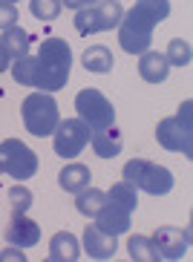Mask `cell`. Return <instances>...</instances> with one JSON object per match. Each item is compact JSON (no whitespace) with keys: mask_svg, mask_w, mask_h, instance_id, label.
<instances>
[{"mask_svg":"<svg viewBox=\"0 0 193 262\" xmlns=\"http://www.w3.org/2000/svg\"><path fill=\"white\" fill-rule=\"evenodd\" d=\"M170 15V0H136L118 24V47L127 55H141L153 47V29Z\"/></svg>","mask_w":193,"mask_h":262,"instance_id":"1","label":"cell"},{"mask_svg":"<svg viewBox=\"0 0 193 262\" xmlns=\"http://www.w3.org/2000/svg\"><path fill=\"white\" fill-rule=\"evenodd\" d=\"M38 78H35V90L40 93H58L67 86L72 70V49L61 38H47L38 49Z\"/></svg>","mask_w":193,"mask_h":262,"instance_id":"2","label":"cell"},{"mask_svg":"<svg viewBox=\"0 0 193 262\" xmlns=\"http://www.w3.org/2000/svg\"><path fill=\"white\" fill-rule=\"evenodd\" d=\"M190 110H193V104L185 101V104L179 107V116L164 118V121H159V127H156L159 144H162L164 150H170V153H182V156H187V159L193 156V116H190Z\"/></svg>","mask_w":193,"mask_h":262,"instance_id":"3","label":"cell"},{"mask_svg":"<svg viewBox=\"0 0 193 262\" xmlns=\"http://www.w3.org/2000/svg\"><path fill=\"white\" fill-rule=\"evenodd\" d=\"M124 182L133 185L136 190H144L150 196H164L173 190V173L162 164H153L147 159H133L124 164Z\"/></svg>","mask_w":193,"mask_h":262,"instance_id":"4","label":"cell"},{"mask_svg":"<svg viewBox=\"0 0 193 262\" xmlns=\"http://www.w3.org/2000/svg\"><path fill=\"white\" fill-rule=\"evenodd\" d=\"M20 116H24V124L26 130L32 136H38V139H47L52 136L61 116H58V104L49 93H29L24 98V107H20Z\"/></svg>","mask_w":193,"mask_h":262,"instance_id":"5","label":"cell"},{"mask_svg":"<svg viewBox=\"0 0 193 262\" xmlns=\"http://www.w3.org/2000/svg\"><path fill=\"white\" fill-rule=\"evenodd\" d=\"M121 17H124V9L118 0H95V3L75 12V29H78V35L110 32L121 24Z\"/></svg>","mask_w":193,"mask_h":262,"instance_id":"6","label":"cell"},{"mask_svg":"<svg viewBox=\"0 0 193 262\" xmlns=\"http://www.w3.org/2000/svg\"><path fill=\"white\" fill-rule=\"evenodd\" d=\"M75 113L81 116V121L90 127V133L107 130L116 124V107L110 104V98L101 90H81L75 95Z\"/></svg>","mask_w":193,"mask_h":262,"instance_id":"7","label":"cell"},{"mask_svg":"<svg viewBox=\"0 0 193 262\" xmlns=\"http://www.w3.org/2000/svg\"><path fill=\"white\" fill-rule=\"evenodd\" d=\"M0 156H3V170L15 182H26V179L38 173V156L32 153L20 139H6L0 144Z\"/></svg>","mask_w":193,"mask_h":262,"instance_id":"8","label":"cell"},{"mask_svg":"<svg viewBox=\"0 0 193 262\" xmlns=\"http://www.w3.org/2000/svg\"><path fill=\"white\" fill-rule=\"evenodd\" d=\"M90 144V127L81 118H67L58 121L52 133V147L61 159H78V153Z\"/></svg>","mask_w":193,"mask_h":262,"instance_id":"9","label":"cell"},{"mask_svg":"<svg viewBox=\"0 0 193 262\" xmlns=\"http://www.w3.org/2000/svg\"><path fill=\"white\" fill-rule=\"evenodd\" d=\"M150 242H153L159 259H182L190 245V233L179 231V228H159L150 236Z\"/></svg>","mask_w":193,"mask_h":262,"instance_id":"10","label":"cell"},{"mask_svg":"<svg viewBox=\"0 0 193 262\" xmlns=\"http://www.w3.org/2000/svg\"><path fill=\"white\" fill-rule=\"evenodd\" d=\"M3 236L17 248H32V245L40 242V225L26 219V213H15V210H12V219H9Z\"/></svg>","mask_w":193,"mask_h":262,"instance_id":"11","label":"cell"},{"mask_svg":"<svg viewBox=\"0 0 193 262\" xmlns=\"http://www.w3.org/2000/svg\"><path fill=\"white\" fill-rule=\"evenodd\" d=\"M84 251L90 259H113L118 251V242L113 233L101 231L98 225H87L84 228Z\"/></svg>","mask_w":193,"mask_h":262,"instance_id":"12","label":"cell"},{"mask_svg":"<svg viewBox=\"0 0 193 262\" xmlns=\"http://www.w3.org/2000/svg\"><path fill=\"white\" fill-rule=\"evenodd\" d=\"M95 225H98L101 231L113 233V236H118V233H127L130 231V210H124L121 205H116V202H104V208L95 213Z\"/></svg>","mask_w":193,"mask_h":262,"instance_id":"13","label":"cell"},{"mask_svg":"<svg viewBox=\"0 0 193 262\" xmlns=\"http://www.w3.org/2000/svg\"><path fill=\"white\" fill-rule=\"evenodd\" d=\"M139 75L144 78L147 84H162V81H167V75H170L167 58L159 55V52H153V49L141 52V58H139Z\"/></svg>","mask_w":193,"mask_h":262,"instance_id":"14","label":"cell"},{"mask_svg":"<svg viewBox=\"0 0 193 262\" xmlns=\"http://www.w3.org/2000/svg\"><path fill=\"white\" fill-rule=\"evenodd\" d=\"M81 256V245L70 231H61L49 239V262H75Z\"/></svg>","mask_w":193,"mask_h":262,"instance_id":"15","label":"cell"},{"mask_svg":"<svg viewBox=\"0 0 193 262\" xmlns=\"http://www.w3.org/2000/svg\"><path fill=\"white\" fill-rule=\"evenodd\" d=\"M90 144H93L95 156L98 159H113V156L121 153V133L116 130V124L113 127H107V130H98V133H90Z\"/></svg>","mask_w":193,"mask_h":262,"instance_id":"16","label":"cell"},{"mask_svg":"<svg viewBox=\"0 0 193 262\" xmlns=\"http://www.w3.org/2000/svg\"><path fill=\"white\" fill-rule=\"evenodd\" d=\"M29 32L20 29V26H9V29H3V35H0V47H3V52L9 55V61H17V58H24V55H29Z\"/></svg>","mask_w":193,"mask_h":262,"instance_id":"17","label":"cell"},{"mask_svg":"<svg viewBox=\"0 0 193 262\" xmlns=\"http://www.w3.org/2000/svg\"><path fill=\"white\" fill-rule=\"evenodd\" d=\"M90 179L93 176H90V167H87V164L72 162L58 173V185H61V190H67V193H78L81 187L90 185Z\"/></svg>","mask_w":193,"mask_h":262,"instance_id":"18","label":"cell"},{"mask_svg":"<svg viewBox=\"0 0 193 262\" xmlns=\"http://www.w3.org/2000/svg\"><path fill=\"white\" fill-rule=\"evenodd\" d=\"M104 202H107V193L104 190H95V187H81L75 193V210L81 216H95L101 208H104Z\"/></svg>","mask_w":193,"mask_h":262,"instance_id":"19","label":"cell"},{"mask_svg":"<svg viewBox=\"0 0 193 262\" xmlns=\"http://www.w3.org/2000/svg\"><path fill=\"white\" fill-rule=\"evenodd\" d=\"M81 61H84V67L90 72H95V75H104V72H110L113 70V52H110L107 47H87L84 49V58H81Z\"/></svg>","mask_w":193,"mask_h":262,"instance_id":"20","label":"cell"},{"mask_svg":"<svg viewBox=\"0 0 193 262\" xmlns=\"http://www.w3.org/2000/svg\"><path fill=\"white\" fill-rule=\"evenodd\" d=\"M127 251H130V259L133 262H159V254H156L150 236H141V233L130 236V239H127Z\"/></svg>","mask_w":193,"mask_h":262,"instance_id":"21","label":"cell"},{"mask_svg":"<svg viewBox=\"0 0 193 262\" xmlns=\"http://www.w3.org/2000/svg\"><path fill=\"white\" fill-rule=\"evenodd\" d=\"M12 78H15L20 86H35V78H38V61L32 55L17 58L15 67H12Z\"/></svg>","mask_w":193,"mask_h":262,"instance_id":"22","label":"cell"},{"mask_svg":"<svg viewBox=\"0 0 193 262\" xmlns=\"http://www.w3.org/2000/svg\"><path fill=\"white\" fill-rule=\"evenodd\" d=\"M107 199H110V202H116V205H121V208H124V210H130V213L139 208V196H136V187L127 185V182H118V185L110 187Z\"/></svg>","mask_w":193,"mask_h":262,"instance_id":"23","label":"cell"},{"mask_svg":"<svg viewBox=\"0 0 193 262\" xmlns=\"http://www.w3.org/2000/svg\"><path fill=\"white\" fill-rule=\"evenodd\" d=\"M61 9H63L61 0H29V12L38 20H55L61 15Z\"/></svg>","mask_w":193,"mask_h":262,"instance_id":"24","label":"cell"},{"mask_svg":"<svg viewBox=\"0 0 193 262\" xmlns=\"http://www.w3.org/2000/svg\"><path fill=\"white\" fill-rule=\"evenodd\" d=\"M167 63L170 67H187L190 63V43L187 40H182V38H176V40H170V47H167Z\"/></svg>","mask_w":193,"mask_h":262,"instance_id":"25","label":"cell"},{"mask_svg":"<svg viewBox=\"0 0 193 262\" xmlns=\"http://www.w3.org/2000/svg\"><path fill=\"white\" fill-rule=\"evenodd\" d=\"M6 199H9V208L15 210V213H26L32 208V190L24 185H15L6 193Z\"/></svg>","mask_w":193,"mask_h":262,"instance_id":"26","label":"cell"},{"mask_svg":"<svg viewBox=\"0 0 193 262\" xmlns=\"http://www.w3.org/2000/svg\"><path fill=\"white\" fill-rule=\"evenodd\" d=\"M15 24H17V6L9 3V0H0V29H9Z\"/></svg>","mask_w":193,"mask_h":262,"instance_id":"27","label":"cell"},{"mask_svg":"<svg viewBox=\"0 0 193 262\" xmlns=\"http://www.w3.org/2000/svg\"><path fill=\"white\" fill-rule=\"evenodd\" d=\"M6 259H17V262H24L26 256L20 254V248H6V251H0V262H6Z\"/></svg>","mask_w":193,"mask_h":262,"instance_id":"28","label":"cell"},{"mask_svg":"<svg viewBox=\"0 0 193 262\" xmlns=\"http://www.w3.org/2000/svg\"><path fill=\"white\" fill-rule=\"evenodd\" d=\"M67 9H84V6H90V3H95V0H61Z\"/></svg>","mask_w":193,"mask_h":262,"instance_id":"29","label":"cell"},{"mask_svg":"<svg viewBox=\"0 0 193 262\" xmlns=\"http://www.w3.org/2000/svg\"><path fill=\"white\" fill-rule=\"evenodd\" d=\"M9 70V55L3 52V47H0V72H6Z\"/></svg>","mask_w":193,"mask_h":262,"instance_id":"30","label":"cell"},{"mask_svg":"<svg viewBox=\"0 0 193 262\" xmlns=\"http://www.w3.org/2000/svg\"><path fill=\"white\" fill-rule=\"evenodd\" d=\"M0 173H6V170H3V156H0Z\"/></svg>","mask_w":193,"mask_h":262,"instance_id":"31","label":"cell"},{"mask_svg":"<svg viewBox=\"0 0 193 262\" xmlns=\"http://www.w3.org/2000/svg\"><path fill=\"white\" fill-rule=\"evenodd\" d=\"M9 3H15V0H9Z\"/></svg>","mask_w":193,"mask_h":262,"instance_id":"32","label":"cell"}]
</instances>
